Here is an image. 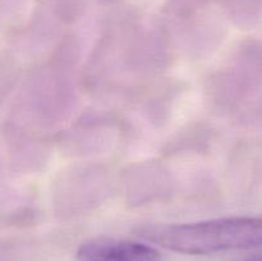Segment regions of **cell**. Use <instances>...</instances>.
<instances>
[{"label": "cell", "instance_id": "6da1fadb", "mask_svg": "<svg viewBox=\"0 0 262 261\" xmlns=\"http://www.w3.org/2000/svg\"><path fill=\"white\" fill-rule=\"evenodd\" d=\"M137 235L184 255L262 247V216H229L187 224L143 225Z\"/></svg>", "mask_w": 262, "mask_h": 261}, {"label": "cell", "instance_id": "7a4b0ae2", "mask_svg": "<svg viewBox=\"0 0 262 261\" xmlns=\"http://www.w3.org/2000/svg\"><path fill=\"white\" fill-rule=\"evenodd\" d=\"M156 248L147 243L114 238H96L77 250V261H160Z\"/></svg>", "mask_w": 262, "mask_h": 261}, {"label": "cell", "instance_id": "3957f363", "mask_svg": "<svg viewBox=\"0 0 262 261\" xmlns=\"http://www.w3.org/2000/svg\"><path fill=\"white\" fill-rule=\"evenodd\" d=\"M242 261H262V252L252 253V255L247 256V257L243 258Z\"/></svg>", "mask_w": 262, "mask_h": 261}]
</instances>
